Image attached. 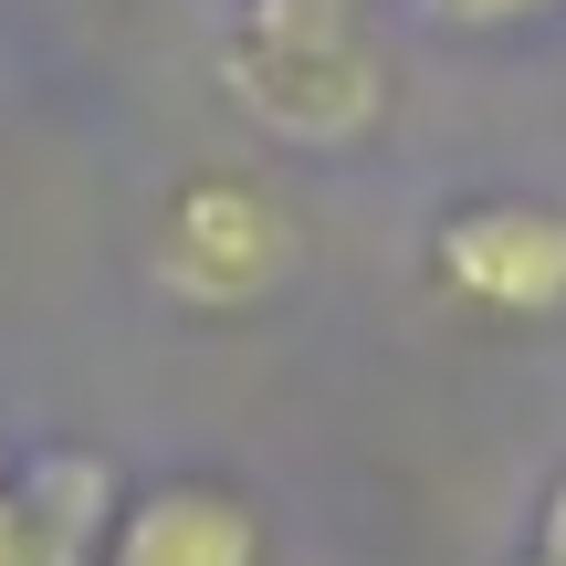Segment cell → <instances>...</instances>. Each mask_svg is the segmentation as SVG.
Wrapping results in <instances>:
<instances>
[{"mask_svg": "<svg viewBox=\"0 0 566 566\" xmlns=\"http://www.w3.org/2000/svg\"><path fill=\"white\" fill-rule=\"evenodd\" d=\"M430 283L493 325H556L566 315V210L525 200V189L441 210L430 221Z\"/></svg>", "mask_w": 566, "mask_h": 566, "instance_id": "cell-3", "label": "cell"}, {"mask_svg": "<svg viewBox=\"0 0 566 566\" xmlns=\"http://www.w3.org/2000/svg\"><path fill=\"white\" fill-rule=\"evenodd\" d=\"M535 11H556V0H420V21H441V32H525Z\"/></svg>", "mask_w": 566, "mask_h": 566, "instance_id": "cell-6", "label": "cell"}, {"mask_svg": "<svg viewBox=\"0 0 566 566\" xmlns=\"http://www.w3.org/2000/svg\"><path fill=\"white\" fill-rule=\"evenodd\" d=\"M95 566H263V514L221 472H168L116 504Z\"/></svg>", "mask_w": 566, "mask_h": 566, "instance_id": "cell-4", "label": "cell"}, {"mask_svg": "<svg viewBox=\"0 0 566 566\" xmlns=\"http://www.w3.org/2000/svg\"><path fill=\"white\" fill-rule=\"evenodd\" d=\"M147 263H158V294L189 304V315H252L294 273V210L252 168H200V179L168 189Z\"/></svg>", "mask_w": 566, "mask_h": 566, "instance_id": "cell-2", "label": "cell"}, {"mask_svg": "<svg viewBox=\"0 0 566 566\" xmlns=\"http://www.w3.org/2000/svg\"><path fill=\"white\" fill-rule=\"evenodd\" d=\"M0 472H11V451H0Z\"/></svg>", "mask_w": 566, "mask_h": 566, "instance_id": "cell-8", "label": "cell"}, {"mask_svg": "<svg viewBox=\"0 0 566 566\" xmlns=\"http://www.w3.org/2000/svg\"><path fill=\"white\" fill-rule=\"evenodd\" d=\"M126 483L95 451H32L0 472V566H95Z\"/></svg>", "mask_w": 566, "mask_h": 566, "instance_id": "cell-5", "label": "cell"}, {"mask_svg": "<svg viewBox=\"0 0 566 566\" xmlns=\"http://www.w3.org/2000/svg\"><path fill=\"white\" fill-rule=\"evenodd\" d=\"M525 566H566V483L546 493V514H535V546H525Z\"/></svg>", "mask_w": 566, "mask_h": 566, "instance_id": "cell-7", "label": "cell"}, {"mask_svg": "<svg viewBox=\"0 0 566 566\" xmlns=\"http://www.w3.org/2000/svg\"><path fill=\"white\" fill-rule=\"evenodd\" d=\"M221 95L263 126L273 147L336 158L367 147L388 116V53L357 32V11H252L221 42Z\"/></svg>", "mask_w": 566, "mask_h": 566, "instance_id": "cell-1", "label": "cell"}]
</instances>
